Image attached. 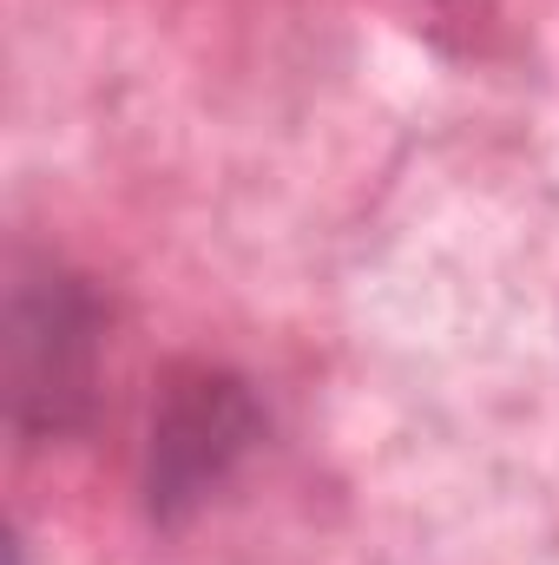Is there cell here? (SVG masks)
Returning a JSON list of instances; mask_svg holds the SVG:
<instances>
[]
</instances>
